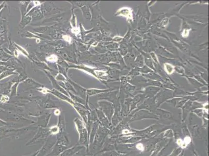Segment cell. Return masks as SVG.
Masks as SVG:
<instances>
[{
    "instance_id": "cell-1",
    "label": "cell",
    "mask_w": 209,
    "mask_h": 156,
    "mask_svg": "<svg viewBox=\"0 0 209 156\" xmlns=\"http://www.w3.org/2000/svg\"><path fill=\"white\" fill-rule=\"evenodd\" d=\"M76 128L78 130L80 135L79 143L83 145H86L87 143V130L85 129L82 122L80 121H76Z\"/></svg>"
},
{
    "instance_id": "cell-2",
    "label": "cell",
    "mask_w": 209,
    "mask_h": 156,
    "mask_svg": "<svg viewBox=\"0 0 209 156\" xmlns=\"http://www.w3.org/2000/svg\"><path fill=\"white\" fill-rule=\"evenodd\" d=\"M50 134V133L49 129H44L42 128H40L38 132L36 135L35 136V137L33 138V139H32L30 142H29L28 144H31L32 143H33V142L36 141L37 140L43 139L45 137H47V136H49Z\"/></svg>"
},
{
    "instance_id": "cell-3",
    "label": "cell",
    "mask_w": 209,
    "mask_h": 156,
    "mask_svg": "<svg viewBox=\"0 0 209 156\" xmlns=\"http://www.w3.org/2000/svg\"><path fill=\"white\" fill-rule=\"evenodd\" d=\"M82 146H74V147L70 148L66 150L65 151L63 152V153L61 154L60 156H72L73 155L76 154V152L79 151L81 149H82Z\"/></svg>"
},
{
    "instance_id": "cell-4",
    "label": "cell",
    "mask_w": 209,
    "mask_h": 156,
    "mask_svg": "<svg viewBox=\"0 0 209 156\" xmlns=\"http://www.w3.org/2000/svg\"><path fill=\"white\" fill-rule=\"evenodd\" d=\"M65 149V148L64 147V146L57 144L53 150V152H52L51 154H49V155L57 156V155H58L59 154H60L62 152H63Z\"/></svg>"
},
{
    "instance_id": "cell-5",
    "label": "cell",
    "mask_w": 209,
    "mask_h": 156,
    "mask_svg": "<svg viewBox=\"0 0 209 156\" xmlns=\"http://www.w3.org/2000/svg\"><path fill=\"white\" fill-rule=\"evenodd\" d=\"M53 145V143H52L51 141H49V140L47 142V144H45L40 152H39L38 155L36 156H43L44 155L45 153L47 152V151L49 150V149Z\"/></svg>"
},
{
    "instance_id": "cell-6",
    "label": "cell",
    "mask_w": 209,
    "mask_h": 156,
    "mask_svg": "<svg viewBox=\"0 0 209 156\" xmlns=\"http://www.w3.org/2000/svg\"><path fill=\"white\" fill-rule=\"evenodd\" d=\"M49 131H50V134L54 135V134L59 133V128H58V127H57V126L52 127L50 129H49Z\"/></svg>"
},
{
    "instance_id": "cell-7",
    "label": "cell",
    "mask_w": 209,
    "mask_h": 156,
    "mask_svg": "<svg viewBox=\"0 0 209 156\" xmlns=\"http://www.w3.org/2000/svg\"><path fill=\"white\" fill-rule=\"evenodd\" d=\"M47 60L51 62H56L58 60V57L56 55H52L50 56L47 57Z\"/></svg>"
},
{
    "instance_id": "cell-8",
    "label": "cell",
    "mask_w": 209,
    "mask_h": 156,
    "mask_svg": "<svg viewBox=\"0 0 209 156\" xmlns=\"http://www.w3.org/2000/svg\"><path fill=\"white\" fill-rule=\"evenodd\" d=\"M183 142H184V145L185 146H186L189 144L190 142H191V139L189 137H186L184 139V140L183 141Z\"/></svg>"
},
{
    "instance_id": "cell-9",
    "label": "cell",
    "mask_w": 209,
    "mask_h": 156,
    "mask_svg": "<svg viewBox=\"0 0 209 156\" xmlns=\"http://www.w3.org/2000/svg\"><path fill=\"white\" fill-rule=\"evenodd\" d=\"M136 148H137V149L140 150V151H143L145 149L144 145L141 143L137 144Z\"/></svg>"
},
{
    "instance_id": "cell-10",
    "label": "cell",
    "mask_w": 209,
    "mask_h": 156,
    "mask_svg": "<svg viewBox=\"0 0 209 156\" xmlns=\"http://www.w3.org/2000/svg\"><path fill=\"white\" fill-rule=\"evenodd\" d=\"M63 38L67 42H70L71 41V38L70 36H67V35H65L63 36Z\"/></svg>"
},
{
    "instance_id": "cell-11",
    "label": "cell",
    "mask_w": 209,
    "mask_h": 156,
    "mask_svg": "<svg viewBox=\"0 0 209 156\" xmlns=\"http://www.w3.org/2000/svg\"><path fill=\"white\" fill-rule=\"evenodd\" d=\"M9 97L7 96H3L2 98H1V101L2 102H6V101H9Z\"/></svg>"
},
{
    "instance_id": "cell-12",
    "label": "cell",
    "mask_w": 209,
    "mask_h": 156,
    "mask_svg": "<svg viewBox=\"0 0 209 156\" xmlns=\"http://www.w3.org/2000/svg\"><path fill=\"white\" fill-rule=\"evenodd\" d=\"M79 32H80V30L77 28H74L72 29V32L73 34H78L79 33Z\"/></svg>"
},
{
    "instance_id": "cell-13",
    "label": "cell",
    "mask_w": 209,
    "mask_h": 156,
    "mask_svg": "<svg viewBox=\"0 0 209 156\" xmlns=\"http://www.w3.org/2000/svg\"><path fill=\"white\" fill-rule=\"evenodd\" d=\"M55 114L56 115H58L59 114H60V112H59V110H56L55 112Z\"/></svg>"
}]
</instances>
